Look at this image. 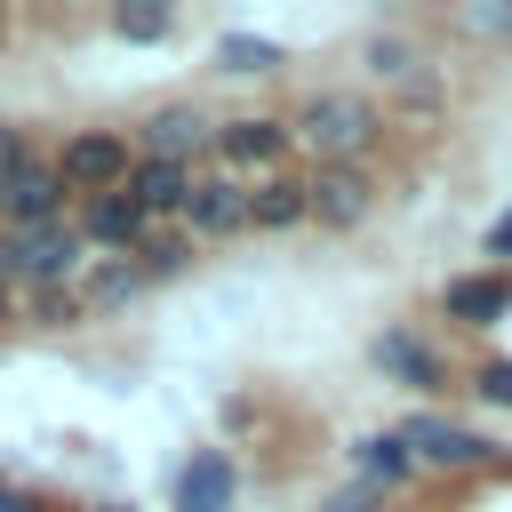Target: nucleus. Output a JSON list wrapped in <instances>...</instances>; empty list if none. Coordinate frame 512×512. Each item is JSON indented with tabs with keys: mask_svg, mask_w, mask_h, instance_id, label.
<instances>
[{
	"mask_svg": "<svg viewBox=\"0 0 512 512\" xmlns=\"http://www.w3.org/2000/svg\"><path fill=\"white\" fill-rule=\"evenodd\" d=\"M16 168H32V144H24V128H0V184H8Z\"/></svg>",
	"mask_w": 512,
	"mask_h": 512,
	"instance_id": "nucleus-21",
	"label": "nucleus"
},
{
	"mask_svg": "<svg viewBox=\"0 0 512 512\" xmlns=\"http://www.w3.org/2000/svg\"><path fill=\"white\" fill-rule=\"evenodd\" d=\"M232 456H216V448H200L184 472H176V512H224L232 504Z\"/></svg>",
	"mask_w": 512,
	"mask_h": 512,
	"instance_id": "nucleus-9",
	"label": "nucleus"
},
{
	"mask_svg": "<svg viewBox=\"0 0 512 512\" xmlns=\"http://www.w3.org/2000/svg\"><path fill=\"white\" fill-rule=\"evenodd\" d=\"M248 224H256V232H288V224H304V184H296V176H264V184L248 192Z\"/></svg>",
	"mask_w": 512,
	"mask_h": 512,
	"instance_id": "nucleus-14",
	"label": "nucleus"
},
{
	"mask_svg": "<svg viewBox=\"0 0 512 512\" xmlns=\"http://www.w3.org/2000/svg\"><path fill=\"white\" fill-rule=\"evenodd\" d=\"M112 32L120 40H160L168 32V8H112Z\"/></svg>",
	"mask_w": 512,
	"mask_h": 512,
	"instance_id": "nucleus-18",
	"label": "nucleus"
},
{
	"mask_svg": "<svg viewBox=\"0 0 512 512\" xmlns=\"http://www.w3.org/2000/svg\"><path fill=\"white\" fill-rule=\"evenodd\" d=\"M352 464H360V488H400L416 464H408V448H400V432H368V440H352Z\"/></svg>",
	"mask_w": 512,
	"mask_h": 512,
	"instance_id": "nucleus-15",
	"label": "nucleus"
},
{
	"mask_svg": "<svg viewBox=\"0 0 512 512\" xmlns=\"http://www.w3.org/2000/svg\"><path fill=\"white\" fill-rule=\"evenodd\" d=\"M120 192H128L144 216H160V208H184V192H192V168H176V160H128Z\"/></svg>",
	"mask_w": 512,
	"mask_h": 512,
	"instance_id": "nucleus-10",
	"label": "nucleus"
},
{
	"mask_svg": "<svg viewBox=\"0 0 512 512\" xmlns=\"http://www.w3.org/2000/svg\"><path fill=\"white\" fill-rule=\"evenodd\" d=\"M216 128L192 112V104H160L152 120H144V160H176V168H192V152L208 144Z\"/></svg>",
	"mask_w": 512,
	"mask_h": 512,
	"instance_id": "nucleus-8",
	"label": "nucleus"
},
{
	"mask_svg": "<svg viewBox=\"0 0 512 512\" xmlns=\"http://www.w3.org/2000/svg\"><path fill=\"white\" fill-rule=\"evenodd\" d=\"M440 304H448V320L488 328V320H504V312H512V280H496V272H464V280H448V288H440Z\"/></svg>",
	"mask_w": 512,
	"mask_h": 512,
	"instance_id": "nucleus-11",
	"label": "nucleus"
},
{
	"mask_svg": "<svg viewBox=\"0 0 512 512\" xmlns=\"http://www.w3.org/2000/svg\"><path fill=\"white\" fill-rule=\"evenodd\" d=\"M296 136L320 152V168H360V152L384 136V120H376V104L368 96H312L304 112H296Z\"/></svg>",
	"mask_w": 512,
	"mask_h": 512,
	"instance_id": "nucleus-1",
	"label": "nucleus"
},
{
	"mask_svg": "<svg viewBox=\"0 0 512 512\" xmlns=\"http://www.w3.org/2000/svg\"><path fill=\"white\" fill-rule=\"evenodd\" d=\"M368 200H376V184L360 168H312L304 176V216H320L328 232H352L368 216Z\"/></svg>",
	"mask_w": 512,
	"mask_h": 512,
	"instance_id": "nucleus-6",
	"label": "nucleus"
},
{
	"mask_svg": "<svg viewBox=\"0 0 512 512\" xmlns=\"http://www.w3.org/2000/svg\"><path fill=\"white\" fill-rule=\"evenodd\" d=\"M400 448H408V464H440V472H472V464L496 456V440H480V432H464L448 416H408L400 424Z\"/></svg>",
	"mask_w": 512,
	"mask_h": 512,
	"instance_id": "nucleus-3",
	"label": "nucleus"
},
{
	"mask_svg": "<svg viewBox=\"0 0 512 512\" xmlns=\"http://www.w3.org/2000/svg\"><path fill=\"white\" fill-rule=\"evenodd\" d=\"M216 64H224V72H272L280 48H272V40H248V32H224V40H216Z\"/></svg>",
	"mask_w": 512,
	"mask_h": 512,
	"instance_id": "nucleus-17",
	"label": "nucleus"
},
{
	"mask_svg": "<svg viewBox=\"0 0 512 512\" xmlns=\"http://www.w3.org/2000/svg\"><path fill=\"white\" fill-rule=\"evenodd\" d=\"M488 256H512V208H504V216L488 224Z\"/></svg>",
	"mask_w": 512,
	"mask_h": 512,
	"instance_id": "nucleus-24",
	"label": "nucleus"
},
{
	"mask_svg": "<svg viewBox=\"0 0 512 512\" xmlns=\"http://www.w3.org/2000/svg\"><path fill=\"white\" fill-rule=\"evenodd\" d=\"M136 256H144V264H136V272H144V280H160V272H176V264H184V256H192V248H184V240H144V248H136Z\"/></svg>",
	"mask_w": 512,
	"mask_h": 512,
	"instance_id": "nucleus-19",
	"label": "nucleus"
},
{
	"mask_svg": "<svg viewBox=\"0 0 512 512\" xmlns=\"http://www.w3.org/2000/svg\"><path fill=\"white\" fill-rule=\"evenodd\" d=\"M40 224H64V176L48 160H32L0 184V232H40Z\"/></svg>",
	"mask_w": 512,
	"mask_h": 512,
	"instance_id": "nucleus-4",
	"label": "nucleus"
},
{
	"mask_svg": "<svg viewBox=\"0 0 512 512\" xmlns=\"http://www.w3.org/2000/svg\"><path fill=\"white\" fill-rule=\"evenodd\" d=\"M128 296H144V272L120 256V264H96V272H88V288H80L72 304H80V312H112V304H128Z\"/></svg>",
	"mask_w": 512,
	"mask_h": 512,
	"instance_id": "nucleus-16",
	"label": "nucleus"
},
{
	"mask_svg": "<svg viewBox=\"0 0 512 512\" xmlns=\"http://www.w3.org/2000/svg\"><path fill=\"white\" fill-rule=\"evenodd\" d=\"M176 216L192 224V240H232V232H248V184H232V176H192V192H184Z\"/></svg>",
	"mask_w": 512,
	"mask_h": 512,
	"instance_id": "nucleus-5",
	"label": "nucleus"
},
{
	"mask_svg": "<svg viewBox=\"0 0 512 512\" xmlns=\"http://www.w3.org/2000/svg\"><path fill=\"white\" fill-rule=\"evenodd\" d=\"M144 224H152V216H144L128 192H88V208H80L72 232H80V240H104V248L128 256V248H144Z\"/></svg>",
	"mask_w": 512,
	"mask_h": 512,
	"instance_id": "nucleus-7",
	"label": "nucleus"
},
{
	"mask_svg": "<svg viewBox=\"0 0 512 512\" xmlns=\"http://www.w3.org/2000/svg\"><path fill=\"white\" fill-rule=\"evenodd\" d=\"M0 320H8V288H0Z\"/></svg>",
	"mask_w": 512,
	"mask_h": 512,
	"instance_id": "nucleus-25",
	"label": "nucleus"
},
{
	"mask_svg": "<svg viewBox=\"0 0 512 512\" xmlns=\"http://www.w3.org/2000/svg\"><path fill=\"white\" fill-rule=\"evenodd\" d=\"M48 168L64 176V192H120V176H128V136H120V128H80V136H64V152H56Z\"/></svg>",
	"mask_w": 512,
	"mask_h": 512,
	"instance_id": "nucleus-2",
	"label": "nucleus"
},
{
	"mask_svg": "<svg viewBox=\"0 0 512 512\" xmlns=\"http://www.w3.org/2000/svg\"><path fill=\"white\" fill-rule=\"evenodd\" d=\"M376 368H384L392 384H408V392H432V384H440V360H432L416 336H400V328L376 336Z\"/></svg>",
	"mask_w": 512,
	"mask_h": 512,
	"instance_id": "nucleus-13",
	"label": "nucleus"
},
{
	"mask_svg": "<svg viewBox=\"0 0 512 512\" xmlns=\"http://www.w3.org/2000/svg\"><path fill=\"white\" fill-rule=\"evenodd\" d=\"M472 392H480V400H496V408H512V360H488Z\"/></svg>",
	"mask_w": 512,
	"mask_h": 512,
	"instance_id": "nucleus-20",
	"label": "nucleus"
},
{
	"mask_svg": "<svg viewBox=\"0 0 512 512\" xmlns=\"http://www.w3.org/2000/svg\"><path fill=\"white\" fill-rule=\"evenodd\" d=\"M208 144H216L232 168H272V160H280V144H288V128H280V120H224Z\"/></svg>",
	"mask_w": 512,
	"mask_h": 512,
	"instance_id": "nucleus-12",
	"label": "nucleus"
},
{
	"mask_svg": "<svg viewBox=\"0 0 512 512\" xmlns=\"http://www.w3.org/2000/svg\"><path fill=\"white\" fill-rule=\"evenodd\" d=\"M0 512H48V496H32V488H0Z\"/></svg>",
	"mask_w": 512,
	"mask_h": 512,
	"instance_id": "nucleus-23",
	"label": "nucleus"
},
{
	"mask_svg": "<svg viewBox=\"0 0 512 512\" xmlns=\"http://www.w3.org/2000/svg\"><path fill=\"white\" fill-rule=\"evenodd\" d=\"M320 512H384V488H336Z\"/></svg>",
	"mask_w": 512,
	"mask_h": 512,
	"instance_id": "nucleus-22",
	"label": "nucleus"
}]
</instances>
